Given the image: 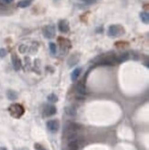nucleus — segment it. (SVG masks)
I'll return each instance as SVG.
<instances>
[{"label": "nucleus", "mask_w": 149, "mask_h": 150, "mask_svg": "<svg viewBox=\"0 0 149 150\" xmlns=\"http://www.w3.org/2000/svg\"><path fill=\"white\" fill-rule=\"evenodd\" d=\"M55 34V30L53 26H46L43 28V35L47 39H52Z\"/></svg>", "instance_id": "4"}, {"label": "nucleus", "mask_w": 149, "mask_h": 150, "mask_svg": "<svg viewBox=\"0 0 149 150\" xmlns=\"http://www.w3.org/2000/svg\"><path fill=\"white\" fill-rule=\"evenodd\" d=\"M81 74V68H76L73 72H72L71 74V78L73 81H76L77 78H78V76H80Z\"/></svg>", "instance_id": "11"}, {"label": "nucleus", "mask_w": 149, "mask_h": 150, "mask_svg": "<svg viewBox=\"0 0 149 150\" xmlns=\"http://www.w3.org/2000/svg\"><path fill=\"white\" fill-rule=\"evenodd\" d=\"M58 28H59V31L61 32H67L69 31V25H68V22L66 20H61L59 22V25H58Z\"/></svg>", "instance_id": "8"}, {"label": "nucleus", "mask_w": 149, "mask_h": 150, "mask_svg": "<svg viewBox=\"0 0 149 150\" xmlns=\"http://www.w3.org/2000/svg\"><path fill=\"white\" fill-rule=\"evenodd\" d=\"M128 59V54L127 53H125V54H123V55H121V56L118 58V62H123V61H125V60H127Z\"/></svg>", "instance_id": "17"}, {"label": "nucleus", "mask_w": 149, "mask_h": 150, "mask_svg": "<svg viewBox=\"0 0 149 150\" xmlns=\"http://www.w3.org/2000/svg\"><path fill=\"white\" fill-rule=\"evenodd\" d=\"M11 61H12V65H13V67L16 71H18L20 69L21 67V62L19 58L17 56L16 54H12L11 55Z\"/></svg>", "instance_id": "7"}, {"label": "nucleus", "mask_w": 149, "mask_h": 150, "mask_svg": "<svg viewBox=\"0 0 149 150\" xmlns=\"http://www.w3.org/2000/svg\"><path fill=\"white\" fill-rule=\"evenodd\" d=\"M123 32V29L121 26L112 25L109 28L108 34L109 36H112V37H117V36H120Z\"/></svg>", "instance_id": "3"}, {"label": "nucleus", "mask_w": 149, "mask_h": 150, "mask_svg": "<svg viewBox=\"0 0 149 150\" xmlns=\"http://www.w3.org/2000/svg\"><path fill=\"white\" fill-rule=\"evenodd\" d=\"M31 3V0H22V1L18 3V7L19 8H27L29 7Z\"/></svg>", "instance_id": "13"}, {"label": "nucleus", "mask_w": 149, "mask_h": 150, "mask_svg": "<svg viewBox=\"0 0 149 150\" xmlns=\"http://www.w3.org/2000/svg\"><path fill=\"white\" fill-rule=\"evenodd\" d=\"M43 112L45 116H53L56 113V108L53 105H46L45 108H44Z\"/></svg>", "instance_id": "6"}, {"label": "nucleus", "mask_w": 149, "mask_h": 150, "mask_svg": "<svg viewBox=\"0 0 149 150\" xmlns=\"http://www.w3.org/2000/svg\"><path fill=\"white\" fill-rule=\"evenodd\" d=\"M47 128L50 132L56 133L59 129V123L56 120H51L47 122Z\"/></svg>", "instance_id": "5"}, {"label": "nucleus", "mask_w": 149, "mask_h": 150, "mask_svg": "<svg viewBox=\"0 0 149 150\" xmlns=\"http://www.w3.org/2000/svg\"><path fill=\"white\" fill-rule=\"evenodd\" d=\"M48 101L50 102H52V103H54V102H56L58 101V98L56 95H54V94H50V95L48 96Z\"/></svg>", "instance_id": "15"}, {"label": "nucleus", "mask_w": 149, "mask_h": 150, "mask_svg": "<svg viewBox=\"0 0 149 150\" xmlns=\"http://www.w3.org/2000/svg\"><path fill=\"white\" fill-rule=\"evenodd\" d=\"M81 126L75 123H67L64 127V136H68L70 135H73V134H77L78 131L80 130Z\"/></svg>", "instance_id": "2"}, {"label": "nucleus", "mask_w": 149, "mask_h": 150, "mask_svg": "<svg viewBox=\"0 0 149 150\" xmlns=\"http://www.w3.org/2000/svg\"><path fill=\"white\" fill-rule=\"evenodd\" d=\"M50 51H51V53H53V54H55L56 53V45H55L54 43H53V42H51L50 43Z\"/></svg>", "instance_id": "16"}, {"label": "nucleus", "mask_w": 149, "mask_h": 150, "mask_svg": "<svg viewBox=\"0 0 149 150\" xmlns=\"http://www.w3.org/2000/svg\"><path fill=\"white\" fill-rule=\"evenodd\" d=\"M140 18L142 19V21L145 24H148L149 23V15L147 12H142L140 14Z\"/></svg>", "instance_id": "12"}, {"label": "nucleus", "mask_w": 149, "mask_h": 150, "mask_svg": "<svg viewBox=\"0 0 149 150\" xmlns=\"http://www.w3.org/2000/svg\"><path fill=\"white\" fill-rule=\"evenodd\" d=\"M1 150H7V149H6V148H2Z\"/></svg>", "instance_id": "21"}, {"label": "nucleus", "mask_w": 149, "mask_h": 150, "mask_svg": "<svg viewBox=\"0 0 149 150\" xmlns=\"http://www.w3.org/2000/svg\"><path fill=\"white\" fill-rule=\"evenodd\" d=\"M8 110L11 114V116H13L14 118H20L22 115L24 114V108L21 106L20 104L15 103L12 104L11 106L8 108Z\"/></svg>", "instance_id": "1"}, {"label": "nucleus", "mask_w": 149, "mask_h": 150, "mask_svg": "<svg viewBox=\"0 0 149 150\" xmlns=\"http://www.w3.org/2000/svg\"><path fill=\"white\" fill-rule=\"evenodd\" d=\"M65 113L68 116H76V110L73 106H68L65 108Z\"/></svg>", "instance_id": "10"}, {"label": "nucleus", "mask_w": 149, "mask_h": 150, "mask_svg": "<svg viewBox=\"0 0 149 150\" xmlns=\"http://www.w3.org/2000/svg\"><path fill=\"white\" fill-rule=\"evenodd\" d=\"M7 54V51L5 49H0V57H4Z\"/></svg>", "instance_id": "19"}, {"label": "nucleus", "mask_w": 149, "mask_h": 150, "mask_svg": "<svg viewBox=\"0 0 149 150\" xmlns=\"http://www.w3.org/2000/svg\"><path fill=\"white\" fill-rule=\"evenodd\" d=\"M76 92L80 94V95H85V94L87 93V90H86V86L84 85V83L82 82H79L78 84L76 85Z\"/></svg>", "instance_id": "9"}, {"label": "nucleus", "mask_w": 149, "mask_h": 150, "mask_svg": "<svg viewBox=\"0 0 149 150\" xmlns=\"http://www.w3.org/2000/svg\"><path fill=\"white\" fill-rule=\"evenodd\" d=\"M5 4H10L11 2H13V0H2Z\"/></svg>", "instance_id": "20"}, {"label": "nucleus", "mask_w": 149, "mask_h": 150, "mask_svg": "<svg viewBox=\"0 0 149 150\" xmlns=\"http://www.w3.org/2000/svg\"><path fill=\"white\" fill-rule=\"evenodd\" d=\"M34 147H35L36 150H47V149L44 148L42 145H40V144H35V145H34Z\"/></svg>", "instance_id": "18"}, {"label": "nucleus", "mask_w": 149, "mask_h": 150, "mask_svg": "<svg viewBox=\"0 0 149 150\" xmlns=\"http://www.w3.org/2000/svg\"><path fill=\"white\" fill-rule=\"evenodd\" d=\"M8 98L10 99V101H14V99L18 98V95H17V93L15 91L9 90V91H8Z\"/></svg>", "instance_id": "14"}]
</instances>
